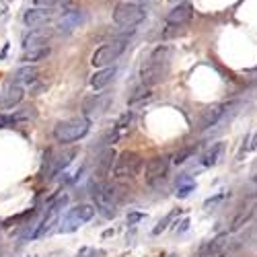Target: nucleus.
I'll return each instance as SVG.
<instances>
[{
    "label": "nucleus",
    "mask_w": 257,
    "mask_h": 257,
    "mask_svg": "<svg viewBox=\"0 0 257 257\" xmlns=\"http://www.w3.org/2000/svg\"><path fill=\"white\" fill-rule=\"evenodd\" d=\"M48 56H50L48 45H37V48H27L23 54V60L25 62H39V60H45Z\"/></svg>",
    "instance_id": "nucleus-21"
},
{
    "label": "nucleus",
    "mask_w": 257,
    "mask_h": 257,
    "mask_svg": "<svg viewBox=\"0 0 257 257\" xmlns=\"http://www.w3.org/2000/svg\"><path fill=\"white\" fill-rule=\"evenodd\" d=\"M146 214L142 212H132V214H128V224H136V222H140V220H144Z\"/></svg>",
    "instance_id": "nucleus-32"
},
{
    "label": "nucleus",
    "mask_w": 257,
    "mask_h": 257,
    "mask_svg": "<svg viewBox=\"0 0 257 257\" xmlns=\"http://www.w3.org/2000/svg\"><path fill=\"white\" fill-rule=\"evenodd\" d=\"M80 23H82V15H80V11H76V8H70V11L62 13L60 21H58V29H60L62 33H72Z\"/></svg>",
    "instance_id": "nucleus-13"
},
{
    "label": "nucleus",
    "mask_w": 257,
    "mask_h": 257,
    "mask_svg": "<svg viewBox=\"0 0 257 257\" xmlns=\"http://www.w3.org/2000/svg\"><path fill=\"white\" fill-rule=\"evenodd\" d=\"M222 152H224V142H216L212 148H210L206 154H204V159H202V165L204 167H214V165L222 159Z\"/></svg>",
    "instance_id": "nucleus-19"
},
{
    "label": "nucleus",
    "mask_w": 257,
    "mask_h": 257,
    "mask_svg": "<svg viewBox=\"0 0 257 257\" xmlns=\"http://www.w3.org/2000/svg\"><path fill=\"white\" fill-rule=\"evenodd\" d=\"M35 4H37L39 8H50L54 4H58V0H35Z\"/></svg>",
    "instance_id": "nucleus-33"
},
{
    "label": "nucleus",
    "mask_w": 257,
    "mask_h": 257,
    "mask_svg": "<svg viewBox=\"0 0 257 257\" xmlns=\"http://www.w3.org/2000/svg\"><path fill=\"white\" fill-rule=\"evenodd\" d=\"M64 204H66V196H62V198L56 202V204H54V206L50 208L48 216H45V218L41 220V222L37 224V228H35L33 233H29V239H37V237H43L45 233H48L50 228L58 222V212H60V208H62Z\"/></svg>",
    "instance_id": "nucleus-9"
},
{
    "label": "nucleus",
    "mask_w": 257,
    "mask_h": 257,
    "mask_svg": "<svg viewBox=\"0 0 257 257\" xmlns=\"http://www.w3.org/2000/svg\"><path fill=\"white\" fill-rule=\"evenodd\" d=\"M91 196L95 200V210H99L105 218L115 216V204H117L115 185H111L107 181H97L91 185Z\"/></svg>",
    "instance_id": "nucleus-2"
},
{
    "label": "nucleus",
    "mask_w": 257,
    "mask_h": 257,
    "mask_svg": "<svg viewBox=\"0 0 257 257\" xmlns=\"http://www.w3.org/2000/svg\"><path fill=\"white\" fill-rule=\"evenodd\" d=\"M144 19V8L138 2H119L113 11V21L119 27H134Z\"/></svg>",
    "instance_id": "nucleus-6"
},
{
    "label": "nucleus",
    "mask_w": 257,
    "mask_h": 257,
    "mask_svg": "<svg viewBox=\"0 0 257 257\" xmlns=\"http://www.w3.org/2000/svg\"><path fill=\"white\" fill-rule=\"evenodd\" d=\"M226 109H228L226 103H216L212 107H208L206 111L202 113V117H200V130H208V128H212L218 119L224 115Z\"/></svg>",
    "instance_id": "nucleus-12"
},
{
    "label": "nucleus",
    "mask_w": 257,
    "mask_h": 257,
    "mask_svg": "<svg viewBox=\"0 0 257 257\" xmlns=\"http://www.w3.org/2000/svg\"><path fill=\"white\" fill-rule=\"evenodd\" d=\"M146 99H150V87H140V89H136L134 91V95L130 97V105H136V103H140V101H146Z\"/></svg>",
    "instance_id": "nucleus-25"
},
{
    "label": "nucleus",
    "mask_w": 257,
    "mask_h": 257,
    "mask_svg": "<svg viewBox=\"0 0 257 257\" xmlns=\"http://www.w3.org/2000/svg\"><path fill=\"white\" fill-rule=\"evenodd\" d=\"M169 2H177V4H181V2H183V0H169Z\"/></svg>",
    "instance_id": "nucleus-35"
},
{
    "label": "nucleus",
    "mask_w": 257,
    "mask_h": 257,
    "mask_svg": "<svg viewBox=\"0 0 257 257\" xmlns=\"http://www.w3.org/2000/svg\"><path fill=\"white\" fill-rule=\"evenodd\" d=\"M23 101V89L19 85H11L6 89V93L0 99V109H13Z\"/></svg>",
    "instance_id": "nucleus-16"
},
{
    "label": "nucleus",
    "mask_w": 257,
    "mask_h": 257,
    "mask_svg": "<svg viewBox=\"0 0 257 257\" xmlns=\"http://www.w3.org/2000/svg\"><path fill=\"white\" fill-rule=\"evenodd\" d=\"M257 148V130H255V134H253V142L249 144V150H255Z\"/></svg>",
    "instance_id": "nucleus-34"
},
{
    "label": "nucleus",
    "mask_w": 257,
    "mask_h": 257,
    "mask_svg": "<svg viewBox=\"0 0 257 257\" xmlns=\"http://www.w3.org/2000/svg\"><path fill=\"white\" fill-rule=\"evenodd\" d=\"M50 37H52V33L48 29H33L25 37V50L27 48H37V45H45L50 41Z\"/></svg>",
    "instance_id": "nucleus-17"
},
{
    "label": "nucleus",
    "mask_w": 257,
    "mask_h": 257,
    "mask_svg": "<svg viewBox=\"0 0 257 257\" xmlns=\"http://www.w3.org/2000/svg\"><path fill=\"white\" fill-rule=\"evenodd\" d=\"M253 214H255V208H253V206H245V208L241 210V212H239V214L233 218V222H231V233L241 231V228L251 220Z\"/></svg>",
    "instance_id": "nucleus-18"
},
{
    "label": "nucleus",
    "mask_w": 257,
    "mask_h": 257,
    "mask_svg": "<svg viewBox=\"0 0 257 257\" xmlns=\"http://www.w3.org/2000/svg\"><path fill=\"white\" fill-rule=\"evenodd\" d=\"M175 216H177V210H173L171 214H167V216H165V220H163V222H159V226H154V228H152V235H161V233L165 231V228L169 226V222H171V220L175 218Z\"/></svg>",
    "instance_id": "nucleus-27"
},
{
    "label": "nucleus",
    "mask_w": 257,
    "mask_h": 257,
    "mask_svg": "<svg viewBox=\"0 0 257 257\" xmlns=\"http://www.w3.org/2000/svg\"><path fill=\"white\" fill-rule=\"evenodd\" d=\"M15 78L19 80V82H25V85H29V82H33L35 78H37V68L25 66V68H21V70H17Z\"/></svg>",
    "instance_id": "nucleus-24"
},
{
    "label": "nucleus",
    "mask_w": 257,
    "mask_h": 257,
    "mask_svg": "<svg viewBox=\"0 0 257 257\" xmlns=\"http://www.w3.org/2000/svg\"><path fill=\"white\" fill-rule=\"evenodd\" d=\"M89 119L85 117H74V119H66V122H60L54 128V138L62 144H70V142H76L80 138H85L87 132H89Z\"/></svg>",
    "instance_id": "nucleus-3"
},
{
    "label": "nucleus",
    "mask_w": 257,
    "mask_h": 257,
    "mask_svg": "<svg viewBox=\"0 0 257 257\" xmlns=\"http://www.w3.org/2000/svg\"><path fill=\"white\" fill-rule=\"evenodd\" d=\"M126 50V41H111V43H103L101 48L95 50L93 58H91V64L95 68H107L122 56Z\"/></svg>",
    "instance_id": "nucleus-7"
},
{
    "label": "nucleus",
    "mask_w": 257,
    "mask_h": 257,
    "mask_svg": "<svg viewBox=\"0 0 257 257\" xmlns=\"http://www.w3.org/2000/svg\"><path fill=\"white\" fill-rule=\"evenodd\" d=\"M76 257H103V251L95 249V247H82Z\"/></svg>",
    "instance_id": "nucleus-28"
},
{
    "label": "nucleus",
    "mask_w": 257,
    "mask_h": 257,
    "mask_svg": "<svg viewBox=\"0 0 257 257\" xmlns=\"http://www.w3.org/2000/svg\"><path fill=\"white\" fill-rule=\"evenodd\" d=\"M194 189H196V181L191 179V177H185V175H183V177H179L177 183H175V196L181 198V200L187 198Z\"/></svg>",
    "instance_id": "nucleus-20"
},
{
    "label": "nucleus",
    "mask_w": 257,
    "mask_h": 257,
    "mask_svg": "<svg viewBox=\"0 0 257 257\" xmlns=\"http://www.w3.org/2000/svg\"><path fill=\"white\" fill-rule=\"evenodd\" d=\"M167 68H169V48L167 45H161V48L154 50L148 56V60L142 64V70H140L142 85L150 87L154 82L163 80L165 74H167Z\"/></svg>",
    "instance_id": "nucleus-1"
},
{
    "label": "nucleus",
    "mask_w": 257,
    "mask_h": 257,
    "mask_svg": "<svg viewBox=\"0 0 257 257\" xmlns=\"http://www.w3.org/2000/svg\"><path fill=\"white\" fill-rule=\"evenodd\" d=\"M167 171H169L167 157H152L146 165V183L150 187H159L167 177Z\"/></svg>",
    "instance_id": "nucleus-8"
},
{
    "label": "nucleus",
    "mask_w": 257,
    "mask_h": 257,
    "mask_svg": "<svg viewBox=\"0 0 257 257\" xmlns=\"http://www.w3.org/2000/svg\"><path fill=\"white\" fill-rule=\"evenodd\" d=\"M115 159V152L111 148H107L105 152H101V157H99V163H97V173L101 177L107 175L109 171H111V163Z\"/></svg>",
    "instance_id": "nucleus-22"
},
{
    "label": "nucleus",
    "mask_w": 257,
    "mask_h": 257,
    "mask_svg": "<svg viewBox=\"0 0 257 257\" xmlns=\"http://www.w3.org/2000/svg\"><path fill=\"white\" fill-rule=\"evenodd\" d=\"M74 157H76V150H68V152H64L62 157H58V161L54 163V167H52L50 173H52V175H56V173H60L62 169H66L68 165L72 163V159H74ZM52 175H50V177H52Z\"/></svg>",
    "instance_id": "nucleus-23"
},
{
    "label": "nucleus",
    "mask_w": 257,
    "mask_h": 257,
    "mask_svg": "<svg viewBox=\"0 0 257 257\" xmlns=\"http://www.w3.org/2000/svg\"><path fill=\"white\" fill-rule=\"evenodd\" d=\"M23 21L27 27H33V29H37L39 25H43L45 21H50V11H45V8H29V11H25L23 15Z\"/></svg>",
    "instance_id": "nucleus-15"
},
{
    "label": "nucleus",
    "mask_w": 257,
    "mask_h": 257,
    "mask_svg": "<svg viewBox=\"0 0 257 257\" xmlns=\"http://www.w3.org/2000/svg\"><path fill=\"white\" fill-rule=\"evenodd\" d=\"M228 245V235L220 233L214 239H210L208 243L200 247V255L198 257H206V255H224V247Z\"/></svg>",
    "instance_id": "nucleus-10"
},
{
    "label": "nucleus",
    "mask_w": 257,
    "mask_h": 257,
    "mask_svg": "<svg viewBox=\"0 0 257 257\" xmlns=\"http://www.w3.org/2000/svg\"><path fill=\"white\" fill-rule=\"evenodd\" d=\"M115 72H117V68L115 66H107V68H99L95 74H93V78H91V87H93L95 91H101V89H105L109 82L113 80V76H115Z\"/></svg>",
    "instance_id": "nucleus-14"
},
{
    "label": "nucleus",
    "mask_w": 257,
    "mask_h": 257,
    "mask_svg": "<svg viewBox=\"0 0 257 257\" xmlns=\"http://www.w3.org/2000/svg\"><path fill=\"white\" fill-rule=\"evenodd\" d=\"M224 198H226V191H222V194H218V196H214V198H210V200H206V204H204V206H206L208 210H212V208H214L216 204H220V202H222Z\"/></svg>",
    "instance_id": "nucleus-30"
},
{
    "label": "nucleus",
    "mask_w": 257,
    "mask_h": 257,
    "mask_svg": "<svg viewBox=\"0 0 257 257\" xmlns=\"http://www.w3.org/2000/svg\"><path fill=\"white\" fill-rule=\"evenodd\" d=\"M15 124V117L13 115H6V113H0V128H8Z\"/></svg>",
    "instance_id": "nucleus-31"
},
{
    "label": "nucleus",
    "mask_w": 257,
    "mask_h": 257,
    "mask_svg": "<svg viewBox=\"0 0 257 257\" xmlns=\"http://www.w3.org/2000/svg\"><path fill=\"white\" fill-rule=\"evenodd\" d=\"M95 212H97L95 206H91V204H78L74 208H70L68 214L60 222V233H74L82 222H89L95 216Z\"/></svg>",
    "instance_id": "nucleus-4"
},
{
    "label": "nucleus",
    "mask_w": 257,
    "mask_h": 257,
    "mask_svg": "<svg viewBox=\"0 0 257 257\" xmlns=\"http://www.w3.org/2000/svg\"><path fill=\"white\" fill-rule=\"evenodd\" d=\"M191 15H194V8H191V4L181 2V4L173 6L171 11H169V15H167V25H171V27L183 25V23H187L191 19Z\"/></svg>",
    "instance_id": "nucleus-11"
},
{
    "label": "nucleus",
    "mask_w": 257,
    "mask_h": 257,
    "mask_svg": "<svg viewBox=\"0 0 257 257\" xmlns=\"http://www.w3.org/2000/svg\"><path fill=\"white\" fill-rule=\"evenodd\" d=\"M191 152H194V148H183V150H179V152L175 154V157H173V163H175V165L185 163L187 157H191Z\"/></svg>",
    "instance_id": "nucleus-29"
},
{
    "label": "nucleus",
    "mask_w": 257,
    "mask_h": 257,
    "mask_svg": "<svg viewBox=\"0 0 257 257\" xmlns=\"http://www.w3.org/2000/svg\"><path fill=\"white\" fill-rule=\"evenodd\" d=\"M140 169H142V157L134 150H126L119 154V159L115 161L113 175L117 179H132L138 175Z\"/></svg>",
    "instance_id": "nucleus-5"
},
{
    "label": "nucleus",
    "mask_w": 257,
    "mask_h": 257,
    "mask_svg": "<svg viewBox=\"0 0 257 257\" xmlns=\"http://www.w3.org/2000/svg\"><path fill=\"white\" fill-rule=\"evenodd\" d=\"M132 119H134V115H132V111H126L122 117H119V122L115 124V132L119 134V132H124L126 130V128L128 126H130L132 124Z\"/></svg>",
    "instance_id": "nucleus-26"
}]
</instances>
